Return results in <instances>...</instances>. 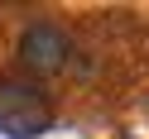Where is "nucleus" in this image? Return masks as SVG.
<instances>
[{
  "mask_svg": "<svg viewBox=\"0 0 149 139\" xmlns=\"http://www.w3.org/2000/svg\"><path fill=\"white\" fill-rule=\"evenodd\" d=\"M53 129V101L29 77H0V134L5 139H39Z\"/></svg>",
  "mask_w": 149,
  "mask_h": 139,
  "instance_id": "1",
  "label": "nucleus"
},
{
  "mask_svg": "<svg viewBox=\"0 0 149 139\" xmlns=\"http://www.w3.org/2000/svg\"><path fill=\"white\" fill-rule=\"evenodd\" d=\"M68 34L58 29V24H29V29L19 34V62L29 72H58V67H68Z\"/></svg>",
  "mask_w": 149,
  "mask_h": 139,
  "instance_id": "2",
  "label": "nucleus"
}]
</instances>
